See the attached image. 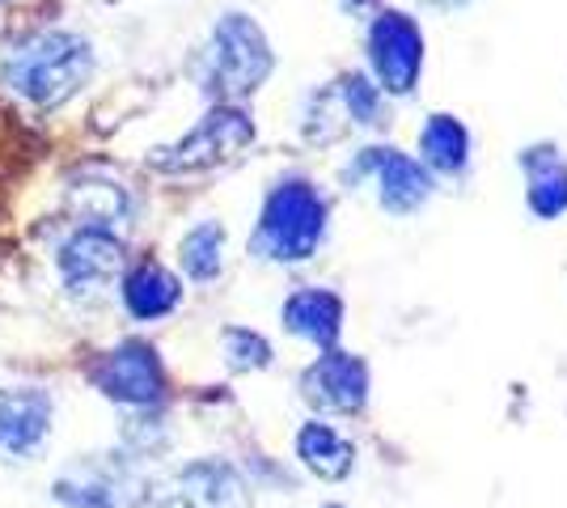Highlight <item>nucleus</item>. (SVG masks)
<instances>
[{"label": "nucleus", "instance_id": "f257e3e1", "mask_svg": "<svg viewBox=\"0 0 567 508\" xmlns=\"http://www.w3.org/2000/svg\"><path fill=\"white\" fill-rule=\"evenodd\" d=\"M94 76V48L72 30H48L13 48L0 64V81L30 106H60Z\"/></svg>", "mask_w": 567, "mask_h": 508}, {"label": "nucleus", "instance_id": "f03ea898", "mask_svg": "<svg viewBox=\"0 0 567 508\" xmlns=\"http://www.w3.org/2000/svg\"><path fill=\"white\" fill-rule=\"evenodd\" d=\"M322 234H327V199L306 178H288L262 204L255 255L276 263H301L318 250Z\"/></svg>", "mask_w": 567, "mask_h": 508}, {"label": "nucleus", "instance_id": "7ed1b4c3", "mask_svg": "<svg viewBox=\"0 0 567 508\" xmlns=\"http://www.w3.org/2000/svg\"><path fill=\"white\" fill-rule=\"evenodd\" d=\"M271 43L259 30L255 18L246 13H225L213 25L208 39V64H204V90L216 102H234V97L255 94L262 81L271 76Z\"/></svg>", "mask_w": 567, "mask_h": 508}, {"label": "nucleus", "instance_id": "20e7f679", "mask_svg": "<svg viewBox=\"0 0 567 508\" xmlns=\"http://www.w3.org/2000/svg\"><path fill=\"white\" fill-rule=\"evenodd\" d=\"M255 141V123L241 106L220 102L213 106L204 120L190 127L187 136L174 148H157L153 153V166L166 169V174H195V169H213L234 162L241 148H250Z\"/></svg>", "mask_w": 567, "mask_h": 508}, {"label": "nucleus", "instance_id": "39448f33", "mask_svg": "<svg viewBox=\"0 0 567 508\" xmlns=\"http://www.w3.org/2000/svg\"><path fill=\"white\" fill-rule=\"evenodd\" d=\"M369 64L385 94H411L424 69V34L406 13H381L369 30Z\"/></svg>", "mask_w": 567, "mask_h": 508}, {"label": "nucleus", "instance_id": "423d86ee", "mask_svg": "<svg viewBox=\"0 0 567 508\" xmlns=\"http://www.w3.org/2000/svg\"><path fill=\"white\" fill-rule=\"evenodd\" d=\"M94 386L127 407H153L166 394V373L148 343H123L102 356V364L94 369Z\"/></svg>", "mask_w": 567, "mask_h": 508}, {"label": "nucleus", "instance_id": "0eeeda50", "mask_svg": "<svg viewBox=\"0 0 567 508\" xmlns=\"http://www.w3.org/2000/svg\"><path fill=\"white\" fill-rule=\"evenodd\" d=\"M157 508H250V491L229 462H190L169 479Z\"/></svg>", "mask_w": 567, "mask_h": 508}, {"label": "nucleus", "instance_id": "6e6552de", "mask_svg": "<svg viewBox=\"0 0 567 508\" xmlns=\"http://www.w3.org/2000/svg\"><path fill=\"white\" fill-rule=\"evenodd\" d=\"M123 267V246L111 229L97 225H81L69 242L60 246V276L72 292H97L102 284H111Z\"/></svg>", "mask_w": 567, "mask_h": 508}, {"label": "nucleus", "instance_id": "1a4fd4ad", "mask_svg": "<svg viewBox=\"0 0 567 508\" xmlns=\"http://www.w3.org/2000/svg\"><path fill=\"white\" fill-rule=\"evenodd\" d=\"M301 390H306V398L313 407L352 415L369 398V369L355 356H348V352H331L318 364H309V373L301 377Z\"/></svg>", "mask_w": 567, "mask_h": 508}, {"label": "nucleus", "instance_id": "9d476101", "mask_svg": "<svg viewBox=\"0 0 567 508\" xmlns=\"http://www.w3.org/2000/svg\"><path fill=\"white\" fill-rule=\"evenodd\" d=\"M364 169L378 174L381 204H385L390 212H415L427 195H432L427 169L420 166L415 157L399 153V148H364V157H360V166L352 169V178H360Z\"/></svg>", "mask_w": 567, "mask_h": 508}, {"label": "nucleus", "instance_id": "9b49d317", "mask_svg": "<svg viewBox=\"0 0 567 508\" xmlns=\"http://www.w3.org/2000/svg\"><path fill=\"white\" fill-rule=\"evenodd\" d=\"M51 433V398L43 390H0V449L34 454Z\"/></svg>", "mask_w": 567, "mask_h": 508}, {"label": "nucleus", "instance_id": "f8f14e48", "mask_svg": "<svg viewBox=\"0 0 567 508\" xmlns=\"http://www.w3.org/2000/svg\"><path fill=\"white\" fill-rule=\"evenodd\" d=\"M284 326L292 335L309 339V343H334L343 331V301L327 289H306L292 292L288 305H284Z\"/></svg>", "mask_w": 567, "mask_h": 508}, {"label": "nucleus", "instance_id": "ddd939ff", "mask_svg": "<svg viewBox=\"0 0 567 508\" xmlns=\"http://www.w3.org/2000/svg\"><path fill=\"white\" fill-rule=\"evenodd\" d=\"M520 166L529 174V208L538 217L555 220L567 212V166L559 148H529L520 153Z\"/></svg>", "mask_w": 567, "mask_h": 508}, {"label": "nucleus", "instance_id": "4468645a", "mask_svg": "<svg viewBox=\"0 0 567 508\" xmlns=\"http://www.w3.org/2000/svg\"><path fill=\"white\" fill-rule=\"evenodd\" d=\"M178 297H183L178 280L157 263H141L127 280H123V305H127V314L141 318V322L166 318L169 310L178 305Z\"/></svg>", "mask_w": 567, "mask_h": 508}, {"label": "nucleus", "instance_id": "2eb2a0df", "mask_svg": "<svg viewBox=\"0 0 567 508\" xmlns=\"http://www.w3.org/2000/svg\"><path fill=\"white\" fill-rule=\"evenodd\" d=\"M55 500L72 508H123L132 496L115 466H81L76 475L55 484Z\"/></svg>", "mask_w": 567, "mask_h": 508}, {"label": "nucleus", "instance_id": "dca6fc26", "mask_svg": "<svg viewBox=\"0 0 567 508\" xmlns=\"http://www.w3.org/2000/svg\"><path fill=\"white\" fill-rule=\"evenodd\" d=\"M297 454H301V462H306L318 479H331V484L334 479H348L355 458L352 445L334 433L331 424H306L297 433Z\"/></svg>", "mask_w": 567, "mask_h": 508}, {"label": "nucleus", "instance_id": "f3484780", "mask_svg": "<svg viewBox=\"0 0 567 508\" xmlns=\"http://www.w3.org/2000/svg\"><path fill=\"white\" fill-rule=\"evenodd\" d=\"M420 148H424L427 166L441 169V174H462L466 162H471V136H466V127L453 115H432L424 123Z\"/></svg>", "mask_w": 567, "mask_h": 508}, {"label": "nucleus", "instance_id": "a211bd4d", "mask_svg": "<svg viewBox=\"0 0 567 508\" xmlns=\"http://www.w3.org/2000/svg\"><path fill=\"white\" fill-rule=\"evenodd\" d=\"M69 208L81 217V225H97V229H106V225H118V220L127 217V195H123V187H115V183H97V178H90V183H76L69 191Z\"/></svg>", "mask_w": 567, "mask_h": 508}, {"label": "nucleus", "instance_id": "6ab92c4d", "mask_svg": "<svg viewBox=\"0 0 567 508\" xmlns=\"http://www.w3.org/2000/svg\"><path fill=\"white\" fill-rule=\"evenodd\" d=\"M220 250H225V229L220 225H195L183 238V267L190 280H216L220 276Z\"/></svg>", "mask_w": 567, "mask_h": 508}, {"label": "nucleus", "instance_id": "aec40b11", "mask_svg": "<svg viewBox=\"0 0 567 508\" xmlns=\"http://www.w3.org/2000/svg\"><path fill=\"white\" fill-rule=\"evenodd\" d=\"M334 94H339V106H343V115L348 123H360V127H373L381 120V85H373L369 76H343L339 85H334Z\"/></svg>", "mask_w": 567, "mask_h": 508}, {"label": "nucleus", "instance_id": "412c9836", "mask_svg": "<svg viewBox=\"0 0 567 508\" xmlns=\"http://www.w3.org/2000/svg\"><path fill=\"white\" fill-rule=\"evenodd\" d=\"M225 356H229L237 373H246V369H262V364L271 361V348L255 331H229L225 335Z\"/></svg>", "mask_w": 567, "mask_h": 508}, {"label": "nucleus", "instance_id": "4be33fe9", "mask_svg": "<svg viewBox=\"0 0 567 508\" xmlns=\"http://www.w3.org/2000/svg\"><path fill=\"white\" fill-rule=\"evenodd\" d=\"M427 4H441V9H453V4H466V0H427Z\"/></svg>", "mask_w": 567, "mask_h": 508}, {"label": "nucleus", "instance_id": "5701e85b", "mask_svg": "<svg viewBox=\"0 0 567 508\" xmlns=\"http://www.w3.org/2000/svg\"><path fill=\"white\" fill-rule=\"evenodd\" d=\"M327 508H339V505H327Z\"/></svg>", "mask_w": 567, "mask_h": 508}, {"label": "nucleus", "instance_id": "b1692460", "mask_svg": "<svg viewBox=\"0 0 567 508\" xmlns=\"http://www.w3.org/2000/svg\"><path fill=\"white\" fill-rule=\"evenodd\" d=\"M0 4H4V0H0Z\"/></svg>", "mask_w": 567, "mask_h": 508}]
</instances>
